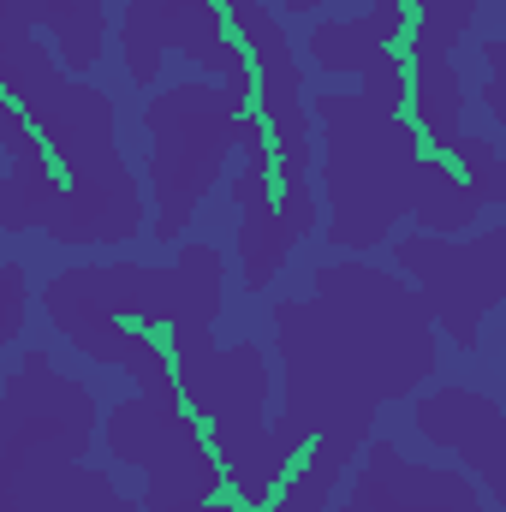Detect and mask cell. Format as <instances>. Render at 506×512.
<instances>
[{"label":"cell","mask_w":506,"mask_h":512,"mask_svg":"<svg viewBox=\"0 0 506 512\" xmlns=\"http://www.w3.org/2000/svg\"><path fill=\"white\" fill-rule=\"evenodd\" d=\"M411 423L429 447H441L477 471L483 501H506V417L489 393L447 382L411 405Z\"/></svg>","instance_id":"8fae6325"},{"label":"cell","mask_w":506,"mask_h":512,"mask_svg":"<svg viewBox=\"0 0 506 512\" xmlns=\"http://www.w3.org/2000/svg\"><path fill=\"white\" fill-rule=\"evenodd\" d=\"M393 274H405L435 322V334H447L459 352H471L483 340V322L501 304L506 280V227L489 221L477 233L441 239V233H393Z\"/></svg>","instance_id":"8992f818"},{"label":"cell","mask_w":506,"mask_h":512,"mask_svg":"<svg viewBox=\"0 0 506 512\" xmlns=\"http://www.w3.org/2000/svg\"><path fill=\"white\" fill-rule=\"evenodd\" d=\"M12 512H143L131 495H120V483L84 459H66V465H48L36 471L24 489H18V507Z\"/></svg>","instance_id":"ac0fdd59"},{"label":"cell","mask_w":506,"mask_h":512,"mask_svg":"<svg viewBox=\"0 0 506 512\" xmlns=\"http://www.w3.org/2000/svg\"><path fill=\"white\" fill-rule=\"evenodd\" d=\"M42 310H48L54 334H60L72 352H84V358H96V364H108V370H126L137 387L173 382L167 340H161L155 328H131L114 310H102V304L90 298V286L78 280V268H60V274L42 286Z\"/></svg>","instance_id":"30bf717a"},{"label":"cell","mask_w":506,"mask_h":512,"mask_svg":"<svg viewBox=\"0 0 506 512\" xmlns=\"http://www.w3.org/2000/svg\"><path fill=\"white\" fill-rule=\"evenodd\" d=\"M310 126H322V209L328 245L346 256H370L411 215L417 161L429 155L405 114H376L346 90H316Z\"/></svg>","instance_id":"6da1fadb"},{"label":"cell","mask_w":506,"mask_h":512,"mask_svg":"<svg viewBox=\"0 0 506 512\" xmlns=\"http://www.w3.org/2000/svg\"><path fill=\"white\" fill-rule=\"evenodd\" d=\"M18 114H24V126L48 143V155H54V167H60L66 185H114V179H131L114 102L90 78L54 72L30 102H18Z\"/></svg>","instance_id":"9c48e42d"},{"label":"cell","mask_w":506,"mask_h":512,"mask_svg":"<svg viewBox=\"0 0 506 512\" xmlns=\"http://www.w3.org/2000/svg\"><path fill=\"white\" fill-rule=\"evenodd\" d=\"M352 489H364L381 512H483V489L471 477L423 465L393 441H364L358 447Z\"/></svg>","instance_id":"7c38bea8"},{"label":"cell","mask_w":506,"mask_h":512,"mask_svg":"<svg viewBox=\"0 0 506 512\" xmlns=\"http://www.w3.org/2000/svg\"><path fill=\"white\" fill-rule=\"evenodd\" d=\"M173 274V316H167V352L209 340L221 322V292H227V262L215 245H185L167 262Z\"/></svg>","instance_id":"2e32d148"},{"label":"cell","mask_w":506,"mask_h":512,"mask_svg":"<svg viewBox=\"0 0 506 512\" xmlns=\"http://www.w3.org/2000/svg\"><path fill=\"white\" fill-rule=\"evenodd\" d=\"M120 54H126L131 84H155L161 66H167L161 42H155V30H149V6H143V0H126V18H120Z\"/></svg>","instance_id":"484cf974"},{"label":"cell","mask_w":506,"mask_h":512,"mask_svg":"<svg viewBox=\"0 0 506 512\" xmlns=\"http://www.w3.org/2000/svg\"><path fill=\"white\" fill-rule=\"evenodd\" d=\"M36 30L54 42L60 72L84 78L108 48V0H36Z\"/></svg>","instance_id":"d6986e66"},{"label":"cell","mask_w":506,"mask_h":512,"mask_svg":"<svg viewBox=\"0 0 506 512\" xmlns=\"http://www.w3.org/2000/svg\"><path fill=\"white\" fill-rule=\"evenodd\" d=\"M441 161L471 185V197H477L483 209H495V203L506 197V161H501L495 131H459V137H453V149H447Z\"/></svg>","instance_id":"cb8c5ba5"},{"label":"cell","mask_w":506,"mask_h":512,"mask_svg":"<svg viewBox=\"0 0 506 512\" xmlns=\"http://www.w3.org/2000/svg\"><path fill=\"white\" fill-rule=\"evenodd\" d=\"M6 173H0V233H30V227H48L54 203H60V167L48 155V143L24 126L6 143Z\"/></svg>","instance_id":"5bb4252c"},{"label":"cell","mask_w":506,"mask_h":512,"mask_svg":"<svg viewBox=\"0 0 506 512\" xmlns=\"http://www.w3.org/2000/svg\"><path fill=\"white\" fill-rule=\"evenodd\" d=\"M483 18V0H411V30H405V54H453Z\"/></svg>","instance_id":"7402d4cb"},{"label":"cell","mask_w":506,"mask_h":512,"mask_svg":"<svg viewBox=\"0 0 506 512\" xmlns=\"http://www.w3.org/2000/svg\"><path fill=\"white\" fill-rule=\"evenodd\" d=\"M310 447V435L292 423V417H268V429L256 435L251 447L221 471V489H227V501H239L245 512H262L268 501H274V489L286 483V471L298 465V453Z\"/></svg>","instance_id":"e0dca14e"},{"label":"cell","mask_w":506,"mask_h":512,"mask_svg":"<svg viewBox=\"0 0 506 512\" xmlns=\"http://www.w3.org/2000/svg\"><path fill=\"white\" fill-rule=\"evenodd\" d=\"M310 310H316L322 340L352 370V382L370 393L376 411L435 376L441 334H435V322L405 274L376 268L364 256L322 262L310 280Z\"/></svg>","instance_id":"7a4b0ae2"},{"label":"cell","mask_w":506,"mask_h":512,"mask_svg":"<svg viewBox=\"0 0 506 512\" xmlns=\"http://www.w3.org/2000/svg\"><path fill=\"white\" fill-rule=\"evenodd\" d=\"M411 221H417V233L459 239V233H471L483 221V203L471 197V185L441 155H423L417 161V185H411Z\"/></svg>","instance_id":"ffe728a7"},{"label":"cell","mask_w":506,"mask_h":512,"mask_svg":"<svg viewBox=\"0 0 506 512\" xmlns=\"http://www.w3.org/2000/svg\"><path fill=\"white\" fill-rule=\"evenodd\" d=\"M173 387L185 399V411L203 423L209 435V453L221 459V471L251 447L256 435L268 429V352L239 340V346H221L215 334L209 340H191V346H173Z\"/></svg>","instance_id":"ba28073f"},{"label":"cell","mask_w":506,"mask_h":512,"mask_svg":"<svg viewBox=\"0 0 506 512\" xmlns=\"http://www.w3.org/2000/svg\"><path fill=\"white\" fill-rule=\"evenodd\" d=\"M304 54H310V66L328 72V78H358V72L381 54V42L370 36L364 18H310Z\"/></svg>","instance_id":"44dd1931"},{"label":"cell","mask_w":506,"mask_h":512,"mask_svg":"<svg viewBox=\"0 0 506 512\" xmlns=\"http://www.w3.org/2000/svg\"><path fill=\"white\" fill-rule=\"evenodd\" d=\"M364 108H376V114H405V96H411V66H405V54L399 48H381L376 60L358 72V90H352Z\"/></svg>","instance_id":"d4e9b609"},{"label":"cell","mask_w":506,"mask_h":512,"mask_svg":"<svg viewBox=\"0 0 506 512\" xmlns=\"http://www.w3.org/2000/svg\"><path fill=\"white\" fill-rule=\"evenodd\" d=\"M24 316H30V274L24 262H0V346L18 340Z\"/></svg>","instance_id":"4316f807"},{"label":"cell","mask_w":506,"mask_h":512,"mask_svg":"<svg viewBox=\"0 0 506 512\" xmlns=\"http://www.w3.org/2000/svg\"><path fill=\"white\" fill-rule=\"evenodd\" d=\"M346 471H352V465L328 459L322 447H304L298 465L286 471V483L274 489V501H268L262 512H328L334 495H340V483H346Z\"/></svg>","instance_id":"603a6c76"},{"label":"cell","mask_w":506,"mask_h":512,"mask_svg":"<svg viewBox=\"0 0 506 512\" xmlns=\"http://www.w3.org/2000/svg\"><path fill=\"white\" fill-rule=\"evenodd\" d=\"M96 429V393L48 352H24V364L0 382V512L18 507V489L36 471L84 459Z\"/></svg>","instance_id":"5b68a950"},{"label":"cell","mask_w":506,"mask_h":512,"mask_svg":"<svg viewBox=\"0 0 506 512\" xmlns=\"http://www.w3.org/2000/svg\"><path fill=\"white\" fill-rule=\"evenodd\" d=\"M102 447L114 465L143 471L149 501H215L221 495V459L209 453L203 423L185 411L179 387H137L102 417Z\"/></svg>","instance_id":"52a82bcc"},{"label":"cell","mask_w":506,"mask_h":512,"mask_svg":"<svg viewBox=\"0 0 506 512\" xmlns=\"http://www.w3.org/2000/svg\"><path fill=\"white\" fill-rule=\"evenodd\" d=\"M405 66H411V96H405L411 114H405V120L417 126V137H423L429 155H447L453 137L465 131L471 90H465L453 54H405Z\"/></svg>","instance_id":"9a60e30c"},{"label":"cell","mask_w":506,"mask_h":512,"mask_svg":"<svg viewBox=\"0 0 506 512\" xmlns=\"http://www.w3.org/2000/svg\"><path fill=\"white\" fill-rule=\"evenodd\" d=\"M227 30L245 42L251 54V78H256V120L268 131V155H274V203H280V221L292 239H310L316 233V185H310V161H316V143H310V108H304V66H298V48L286 36V24L268 12V6H245V12H227Z\"/></svg>","instance_id":"277c9868"},{"label":"cell","mask_w":506,"mask_h":512,"mask_svg":"<svg viewBox=\"0 0 506 512\" xmlns=\"http://www.w3.org/2000/svg\"><path fill=\"white\" fill-rule=\"evenodd\" d=\"M245 149V167L233 173V203H239V280L251 292H268V280L286 268L292 256V233L280 221V203H274V155L268 143H239Z\"/></svg>","instance_id":"4fadbf2b"},{"label":"cell","mask_w":506,"mask_h":512,"mask_svg":"<svg viewBox=\"0 0 506 512\" xmlns=\"http://www.w3.org/2000/svg\"><path fill=\"white\" fill-rule=\"evenodd\" d=\"M280 6H286L292 18H310V12H322V0H280Z\"/></svg>","instance_id":"f546056e"},{"label":"cell","mask_w":506,"mask_h":512,"mask_svg":"<svg viewBox=\"0 0 506 512\" xmlns=\"http://www.w3.org/2000/svg\"><path fill=\"white\" fill-rule=\"evenodd\" d=\"M328 512H381V507L370 501V495H364V489H346V495H340V501H334Z\"/></svg>","instance_id":"f1b7e54d"},{"label":"cell","mask_w":506,"mask_h":512,"mask_svg":"<svg viewBox=\"0 0 506 512\" xmlns=\"http://www.w3.org/2000/svg\"><path fill=\"white\" fill-rule=\"evenodd\" d=\"M239 108L227 102V90L215 78H185L149 96L143 131H149V233L161 245H173L197 203L221 185L227 155L239 149Z\"/></svg>","instance_id":"3957f363"},{"label":"cell","mask_w":506,"mask_h":512,"mask_svg":"<svg viewBox=\"0 0 506 512\" xmlns=\"http://www.w3.org/2000/svg\"><path fill=\"white\" fill-rule=\"evenodd\" d=\"M18 131H24V114H18V102H6V96H0V149H6Z\"/></svg>","instance_id":"83f0119b"}]
</instances>
